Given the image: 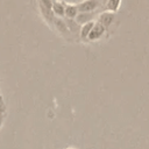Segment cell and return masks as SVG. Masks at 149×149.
I'll return each mask as SVG.
<instances>
[{"instance_id": "7a4b0ae2", "label": "cell", "mask_w": 149, "mask_h": 149, "mask_svg": "<svg viewBox=\"0 0 149 149\" xmlns=\"http://www.w3.org/2000/svg\"><path fill=\"white\" fill-rule=\"evenodd\" d=\"M113 20H114V14L112 12H105L99 16V23L102 24L105 28H107L113 22Z\"/></svg>"}, {"instance_id": "ba28073f", "label": "cell", "mask_w": 149, "mask_h": 149, "mask_svg": "<svg viewBox=\"0 0 149 149\" xmlns=\"http://www.w3.org/2000/svg\"><path fill=\"white\" fill-rule=\"evenodd\" d=\"M90 17H91V14H79L77 17V21L78 22H86L90 20Z\"/></svg>"}, {"instance_id": "6da1fadb", "label": "cell", "mask_w": 149, "mask_h": 149, "mask_svg": "<svg viewBox=\"0 0 149 149\" xmlns=\"http://www.w3.org/2000/svg\"><path fill=\"white\" fill-rule=\"evenodd\" d=\"M105 30H106V28H105L102 24H100V23L98 22V23H95V24L93 26V28L91 29V31H90V34L87 35V37H88L90 40H97V38H99V37L102 36V34L105 33Z\"/></svg>"}, {"instance_id": "8992f818", "label": "cell", "mask_w": 149, "mask_h": 149, "mask_svg": "<svg viewBox=\"0 0 149 149\" xmlns=\"http://www.w3.org/2000/svg\"><path fill=\"white\" fill-rule=\"evenodd\" d=\"M93 26H94V23H93V22H88V23H86V24L83 27L81 36H83V37H86V36L90 34V31H91V29L93 28Z\"/></svg>"}, {"instance_id": "277c9868", "label": "cell", "mask_w": 149, "mask_h": 149, "mask_svg": "<svg viewBox=\"0 0 149 149\" xmlns=\"http://www.w3.org/2000/svg\"><path fill=\"white\" fill-rule=\"evenodd\" d=\"M120 3H121V0H107L106 8L109 12H116L120 7Z\"/></svg>"}, {"instance_id": "30bf717a", "label": "cell", "mask_w": 149, "mask_h": 149, "mask_svg": "<svg viewBox=\"0 0 149 149\" xmlns=\"http://www.w3.org/2000/svg\"><path fill=\"white\" fill-rule=\"evenodd\" d=\"M68 149H74V148H68Z\"/></svg>"}, {"instance_id": "9c48e42d", "label": "cell", "mask_w": 149, "mask_h": 149, "mask_svg": "<svg viewBox=\"0 0 149 149\" xmlns=\"http://www.w3.org/2000/svg\"><path fill=\"white\" fill-rule=\"evenodd\" d=\"M56 28H58V29H59V30H62V31L66 30L65 22H63L62 20H56Z\"/></svg>"}, {"instance_id": "3957f363", "label": "cell", "mask_w": 149, "mask_h": 149, "mask_svg": "<svg viewBox=\"0 0 149 149\" xmlns=\"http://www.w3.org/2000/svg\"><path fill=\"white\" fill-rule=\"evenodd\" d=\"M97 6H98V1H97V0H86V1L81 2V3L78 6V8H79V10H81V12H91V10H93Z\"/></svg>"}, {"instance_id": "5b68a950", "label": "cell", "mask_w": 149, "mask_h": 149, "mask_svg": "<svg viewBox=\"0 0 149 149\" xmlns=\"http://www.w3.org/2000/svg\"><path fill=\"white\" fill-rule=\"evenodd\" d=\"M64 13H65L66 16H69V17H74L76 14H77V7H76V6H72V5H66Z\"/></svg>"}, {"instance_id": "52a82bcc", "label": "cell", "mask_w": 149, "mask_h": 149, "mask_svg": "<svg viewBox=\"0 0 149 149\" xmlns=\"http://www.w3.org/2000/svg\"><path fill=\"white\" fill-rule=\"evenodd\" d=\"M54 10L56 14H59V15H63L64 12H65V7L59 3V2H54Z\"/></svg>"}]
</instances>
